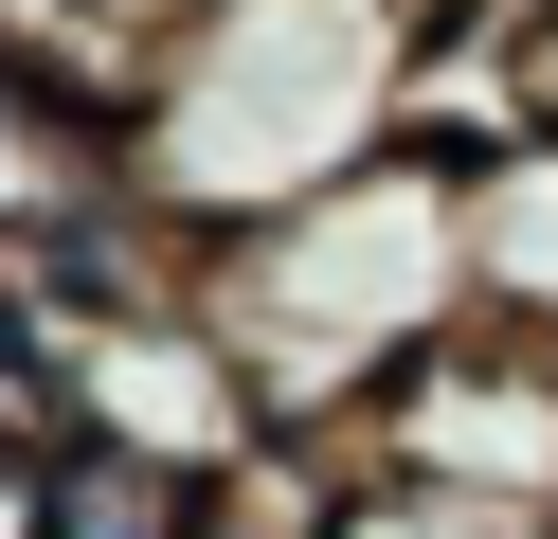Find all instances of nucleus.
Listing matches in <instances>:
<instances>
[{"instance_id":"6","label":"nucleus","mask_w":558,"mask_h":539,"mask_svg":"<svg viewBox=\"0 0 558 539\" xmlns=\"http://www.w3.org/2000/svg\"><path fill=\"white\" fill-rule=\"evenodd\" d=\"M217 486L162 450H109V431H54V539H198Z\"/></svg>"},{"instance_id":"1","label":"nucleus","mask_w":558,"mask_h":539,"mask_svg":"<svg viewBox=\"0 0 558 539\" xmlns=\"http://www.w3.org/2000/svg\"><path fill=\"white\" fill-rule=\"evenodd\" d=\"M414 0H217L145 54V108H126V180L145 216H181L198 252L270 234L289 198L397 162V108H414Z\"/></svg>"},{"instance_id":"4","label":"nucleus","mask_w":558,"mask_h":539,"mask_svg":"<svg viewBox=\"0 0 558 539\" xmlns=\"http://www.w3.org/2000/svg\"><path fill=\"white\" fill-rule=\"evenodd\" d=\"M145 180H126V108L73 90V72L0 54V270H37V252H73L90 216H126Z\"/></svg>"},{"instance_id":"9","label":"nucleus","mask_w":558,"mask_h":539,"mask_svg":"<svg viewBox=\"0 0 558 539\" xmlns=\"http://www.w3.org/2000/svg\"><path fill=\"white\" fill-rule=\"evenodd\" d=\"M414 19H450V36H558V0H414Z\"/></svg>"},{"instance_id":"3","label":"nucleus","mask_w":558,"mask_h":539,"mask_svg":"<svg viewBox=\"0 0 558 539\" xmlns=\"http://www.w3.org/2000/svg\"><path fill=\"white\" fill-rule=\"evenodd\" d=\"M342 450H361V486H414V503H469V522H541L558 539V342L450 323Z\"/></svg>"},{"instance_id":"2","label":"nucleus","mask_w":558,"mask_h":539,"mask_svg":"<svg viewBox=\"0 0 558 539\" xmlns=\"http://www.w3.org/2000/svg\"><path fill=\"white\" fill-rule=\"evenodd\" d=\"M198 306H217L253 414L342 450L450 323H486V306H469V180L397 144V162L289 198L270 234H217V252H198Z\"/></svg>"},{"instance_id":"8","label":"nucleus","mask_w":558,"mask_h":539,"mask_svg":"<svg viewBox=\"0 0 558 539\" xmlns=\"http://www.w3.org/2000/svg\"><path fill=\"white\" fill-rule=\"evenodd\" d=\"M0 539H54V431L0 414Z\"/></svg>"},{"instance_id":"5","label":"nucleus","mask_w":558,"mask_h":539,"mask_svg":"<svg viewBox=\"0 0 558 539\" xmlns=\"http://www.w3.org/2000/svg\"><path fill=\"white\" fill-rule=\"evenodd\" d=\"M469 306L522 323V342H558V126L505 144V162H469Z\"/></svg>"},{"instance_id":"10","label":"nucleus","mask_w":558,"mask_h":539,"mask_svg":"<svg viewBox=\"0 0 558 539\" xmlns=\"http://www.w3.org/2000/svg\"><path fill=\"white\" fill-rule=\"evenodd\" d=\"M126 19H145V54H162V36H181V19H217V0H126Z\"/></svg>"},{"instance_id":"7","label":"nucleus","mask_w":558,"mask_h":539,"mask_svg":"<svg viewBox=\"0 0 558 539\" xmlns=\"http://www.w3.org/2000/svg\"><path fill=\"white\" fill-rule=\"evenodd\" d=\"M342 539H541V522H469V503H414V486H361Z\"/></svg>"}]
</instances>
